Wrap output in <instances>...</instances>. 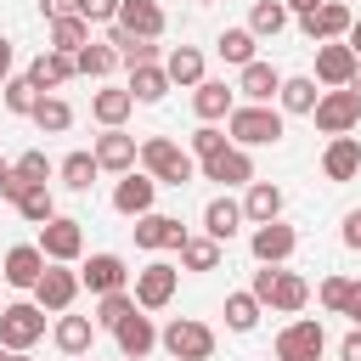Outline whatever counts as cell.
<instances>
[{"mask_svg": "<svg viewBox=\"0 0 361 361\" xmlns=\"http://www.w3.org/2000/svg\"><path fill=\"white\" fill-rule=\"evenodd\" d=\"M141 169H147L152 180H164V186H186V180L197 175L192 152H180L169 135H152V141H141Z\"/></svg>", "mask_w": 361, "mask_h": 361, "instance_id": "obj_1", "label": "cell"}, {"mask_svg": "<svg viewBox=\"0 0 361 361\" xmlns=\"http://www.w3.org/2000/svg\"><path fill=\"white\" fill-rule=\"evenodd\" d=\"M259 305H271V310H305V299H310V288H305V276L299 271H276V265H265V271H254V288H248Z\"/></svg>", "mask_w": 361, "mask_h": 361, "instance_id": "obj_2", "label": "cell"}, {"mask_svg": "<svg viewBox=\"0 0 361 361\" xmlns=\"http://www.w3.org/2000/svg\"><path fill=\"white\" fill-rule=\"evenodd\" d=\"M226 130H231V141H237V147H271V141H282V113H276V107L248 102V107H231Z\"/></svg>", "mask_w": 361, "mask_h": 361, "instance_id": "obj_3", "label": "cell"}, {"mask_svg": "<svg viewBox=\"0 0 361 361\" xmlns=\"http://www.w3.org/2000/svg\"><path fill=\"white\" fill-rule=\"evenodd\" d=\"M158 344H164L175 361H209V355H214V333H209L203 322H192V316H175V322L158 333Z\"/></svg>", "mask_w": 361, "mask_h": 361, "instance_id": "obj_4", "label": "cell"}, {"mask_svg": "<svg viewBox=\"0 0 361 361\" xmlns=\"http://www.w3.org/2000/svg\"><path fill=\"white\" fill-rule=\"evenodd\" d=\"M310 118H316L322 135H350V130L361 124V96H355V90H327Z\"/></svg>", "mask_w": 361, "mask_h": 361, "instance_id": "obj_5", "label": "cell"}, {"mask_svg": "<svg viewBox=\"0 0 361 361\" xmlns=\"http://www.w3.org/2000/svg\"><path fill=\"white\" fill-rule=\"evenodd\" d=\"M39 254H45L51 265L79 259V254H85V231H79V220H68V214L45 220V226H39Z\"/></svg>", "mask_w": 361, "mask_h": 361, "instance_id": "obj_6", "label": "cell"}, {"mask_svg": "<svg viewBox=\"0 0 361 361\" xmlns=\"http://www.w3.org/2000/svg\"><path fill=\"white\" fill-rule=\"evenodd\" d=\"M39 333H45L39 305H6L0 310V344L6 350H28V344H39Z\"/></svg>", "mask_w": 361, "mask_h": 361, "instance_id": "obj_7", "label": "cell"}, {"mask_svg": "<svg viewBox=\"0 0 361 361\" xmlns=\"http://www.w3.org/2000/svg\"><path fill=\"white\" fill-rule=\"evenodd\" d=\"M322 344H327L322 322H288L276 333V361H322Z\"/></svg>", "mask_w": 361, "mask_h": 361, "instance_id": "obj_8", "label": "cell"}, {"mask_svg": "<svg viewBox=\"0 0 361 361\" xmlns=\"http://www.w3.org/2000/svg\"><path fill=\"white\" fill-rule=\"evenodd\" d=\"M350 23H355V17H350V6H338V0H322L316 11H305V17H299V28H305V39H310V45L344 39V34H350Z\"/></svg>", "mask_w": 361, "mask_h": 361, "instance_id": "obj_9", "label": "cell"}, {"mask_svg": "<svg viewBox=\"0 0 361 361\" xmlns=\"http://www.w3.org/2000/svg\"><path fill=\"white\" fill-rule=\"evenodd\" d=\"M355 68H361V56H355L344 39H327V45H316V79H322V85H333V90H350Z\"/></svg>", "mask_w": 361, "mask_h": 361, "instance_id": "obj_10", "label": "cell"}, {"mask_svg": "<svg viewBox=\"0 0 361 361\" xmlns=\"http://www.w3.org/2000/svg\"><path fill=\"white\" fill-rule=\"evenodd\" d=\"M175 282H180V271L164 265V259H152L147 271H135V305L141 310H164L175 299Z\"/></svg>", "mask_w": 361, "mask_h": 361, "instance_id": "obj_11", "label": "cell"}, {"mask_svg": "<svg viewBox=\"0 0 361 361\" xmlns=\"http://www.w3.org/2000/svg\"><path fill=\"white\" fill-rule=\"evenodd\" d=\"M73 293H79V271H68V265H45V276L34 282V305L39 310H68Z\"/></svg>", "mask_w": 361, "mask_h": 361, "instance_id": "obj_12", "label": "cell"}, {"mask_svg": "<svg viewBox=\"0 0 361 361\" xmlns=\"http://www.w3.org/2000/svg\"><path fill=\"white\" fill-rule=\"evenodd\" d=\"M248 248H254V259H259V265H282V259H288V254L299 248V237H293V226L271 220V226H254Z\"/></svg>", "mask_w": 361, "mask_h": 361, "instance_id": "obj_13", "label": "cell"}, {"mask_svg": "<svg viewBox=\"0 0 361 361\" xmlns=\"http://www.w3.org/2000/svg\"><path fill=\"white\" fill-rule=\"evenodd\" d=\"M45 254H39V243H17L11 254H6V265H0V276L11 282V288H34L39 276H45Z\"/></svg>", "mask_w": 361, "mask_h": 361, "instance_id": "obj_14", "label": "cell"}, {"mask_svg": "<svg viewBox=\"0 0 361 361\" xmlns=\"http://www.w3.org/2000/svg\"><path fill=\"white\" fill-rule=\"evenodd\" d=\"M124 34H135V39H158L164 34V11H158V0H118V17H113Z\"/></svg>", "mask_w": 361, "mask_h": 361, "instance_id": "obj_15", "label": "cell"}, {"mask_svg": "<svg viewBox=\"0 0 361 361\" xmlns=\"http://www.w3.org/2000/svg\"><path fill=\"white\" fill-rule=\"evenodd\" d=\"M73 73H79V62H73V56H62V51H39V56L28 62V85H34L39 96H45V90H56V85H68Z\"/></svg>", "mask_w": 361, "mask_h": 361, "instance_id": "obj_16", "label": "cell"}, {"mask_svg": "<svg viewBox=\"0 0 361 361\" xmlns=\"http://www.w3.org/2000/svg\"><path fill=\"white\" fill-rule=\"evenodd\" d=\"M322 175L327 180H355L361 175V141L355 135H333L327 152H322Z\"/></svg>", "mask_w": 361, "mask_h": 361, "instance_id": "obj_17", "label": "cell"}, {"mask_svg": "<svg viewBox=\"0 0 361 361\" xmlns=\"http://www.w3.org/2000/svg\"><path fill=\"white\" fill-rule=\"evenodd\" d=\"M152 192H158V180H152V175H135V169H130V175H124V180L113 186V209H118V214H135V220H141V214H152Z\"/></svg>", "mask_w": 361, "mask_h": 361, "instance_id": "obj_18", "label": "cell"}, {"mask_svg": "<svg viewBox=\"0 0 361 361\" xmlns=\"http://www.w3.org/2000/svg\"><path fill=\"white\" fill-rule=\"evenodd\" d=\"M186 243V226L175 214H141L135 220V248H180Z\"/></svg>", "mask_w": 361, "mask_h": 361, "instance_id": "obj_19", "label": "cell"}, {"mask_svg": "<svg viewBox=\"0 0 361 361\" xmlns=\"http://www.w3.org/2000/svg\"><path fill=\"white\" fill-rule=\"evenodd\" d=\"M124 259L118 254H90L85 259V271H79V282L90 288V293H124Z\"/></svg>", "mask_w": 361, "mask_h": 361, "instance_id": "obj_20", "label": "cell"}, {"mask_svg": "<svg viewBox=\"0 0 361 361\" xmlns=\"http://www.w3.org/2000/svg\"><path fill=\"white\" fill-rule=\"evenodd\" d=\"M135 135H124V130H107V135H96V164L102 169H113V175H130L135 169Z\"/></svg>", "mask_w": 361, "mask_h": 361, "instance_id": "obj_21", "label": "cell"}, {"mask_svg": "<svg viewBox=\"0 0 361 361\" xmlns=\"http://www.w3.org/2000/svg\"><path fill=\"white\" fill-rule=\"evenodd\" d=\"M203 180H220V186H243V180H254V158H248L243 147H226L220 158H209V164H203Z\"/></svg>", "mask_w": 361, "mask_h": 361, "instance_id": "obj_22", "label": "cell"}, {"mask_svg": "<svg viewBox=\"0 0 361 361\" xmlns=\"http://www.w3.org/2000/svg\"><path fill=\"white\" fill-rule=\"evenodd\" d=\"M237 90H243L248 102L271 107V96H282V73H276L271 62H248V68H243V79H237Z\"/></svg>", "mask_w": 361, "mask_h": 361, "instance_id": "obj_23", "label": "cell"}, {"mask_svg": "<svg viewBox=\"0 0 361 361\" xmlns=\"http://www.w3.org/2000/svg\"><path fill=\"white\" fill-rule=\"evenodd\" d=\"M192 107H197V118H203V124L231 118V85H226V79H203V85L192 90Z\"/></svg>", "mask_w": 361, "mask_h": 361, "instance_id": "obj_24", "label": "cell"}, {"mask_svg": "<svg viewBox=\"0 0 361 361\" xmlns=\"http://www.w3.org/2000/svg\"><path fill=\"white\" fill-rule=\"evenodd\" d=\"M243 220H248V214H243V203H231V197H214V203L203 209V231H209L214 243H231Z\"/></svg>", "mask_w": 361, "mask_h": 361, "instance_id": "obj_25", "label": "cell"}, {"mask_svg": "<svg viewBox=\"0 0 361 361\" xmlns=\"http://www.w3.org/2000/svg\"><path fill=\"white\" fill-rule=\"evenodd\" d=\"M113 338H118L124 361H147V355H152V344H158V333H152V322H147V316H130Z\"/></svg>", "mask_w": 361, "mask_h": 361, "instance_id": "obj_26", "label": "cell"}, {"mask_svg": "<svg viewBox=\"0 0 361 361\" xmlns=\"http://www.w3.org/2000/svg\"><path fill=\"white\" fill-rule=\"evenodd\" d=\"M85 45H90V23H85V17H56V23H51V51L79 56Z\"/></svg>", "mask_w": 361, "mask_h": 361, "instance_id": "obj_27", "label": "cell"}, {"mask_svg": "<svg viewBox=\"0 0 361 361\" xmlns=\"http://www.w3.org/2000/svg\"><path fill=\"white\" fill-rule=\"evenodd\" d=\"M243 214H248V220H259V226H271V220L282 214V192H276L271 180H254V186H248V197H243Z\"/></svg>", "mask_w": 361, "mask_h": 361, "instance_id": "obj_28", "label": "cell"}, {"mask_svg": "<svg viewBox=\"0 0 361 361\" xmlns=\"http://www.w3.org/2000/svg\"><path fill=\"white\" fill-rule=\"evenodd\" d=\"M107 45L118 51V62H124L130 73H135V68H152V56H158V51H152V39H135V34H124L118 23H113V39H107Z\"/></svg>", "mask_w": 361, "mask_h": 361, "instance_id": "obj_29", "label": "cell"}, {"mask_svg": "<svg viewBox=\"0 0 361 361\" xmlns=\"http://www.w3.org/2000/svg\"><path fill=\"white\" fill-rule=\"evenodd\" d=\"M130 107H135V96H130V90H96V102H90L96 124H107V130H118V124L130 118Z\"/></svg>", "mask_w": 361, "mask_h": 361, "instance_id": "obj_30", "label": "cell"}, {"mask_svg": "<svg viewBox=\"0 0 361 361\" xmlns=\"http://www.w3.org/2000/svg\"><path fill=\"white\" fill-rule=\"evenodd\" d=\"M164 73H169V85H203V51H192V45L169 51Z\"/></svg>", "mask_w": 361, "mask_h": 361, "instance_id": "obj_31", "label": "cell"}, {"mask_svg": "<svg viewBox=\"0 0 361 361\" xmlns=\"http://www.w3.org/2000/svg\"><path fill=\"white\" fill-rule=\"evenodd\" d=\"M288 28V6L282 0H254V11H248V34L259 39V34H282Z\"/></svg>", "mask_w": 361, "mask_h": 361, "instance_id": "obj_32", "label": "cell"}, {"mask_svg": "<svg viewBox=\"0 0 361 361\" xmlns=\"http://www.w3.org/2000/svg\"><path fill=\"white\" fill-rule=\"evenodd\" d=\"M56 350L62 355H85L90 350V316H62L56 322Z\"/></svg>", "mask_w": 361, "mask_h": 361, "instance_id": "obj_33", "label": "cell"}, {"mask_svg": "<svg viewBox=\"0 0 361 361\" xmlns=\"http://www.w3.org/2000/svg\"><path fill=\"white\" fill-rule=\"evenodd\" d=\"M214 51H220L231 68H248V62H254V34H248V28H226V34L214 39Z\"/></svg>", "mask_w": 361, "mask_h": 361, "instance_id": "obj_34", "label": "cell"}, {"mask_svg": "<svg viewBox=\"0 0 361 361\" xmlns=\"http://www.w3.org/2000/svg\"><path fill=\"white\" fill-rule=\"evenodd\" d=\"M164 90H169V73H164L158 62L130 73V96H135V102H164Z\"/></svg>", "mask_w": 361, "mask_h": 361, "instance_id": "obj_35", "label": "cell"}, {"mask_svg": "<svg viewBox=\"0 0 361 361\" xmlns=\"http://www.w3.org/2000/svg\"><path fill=\"white\" fill-rule=\"evenodd\" d=\"M316 102H322V90H316V79H282V107L288 113H316Z\"/></svg>", "mask_w": 361, "mask_h": 361, "instance_id": "obj_36", "label": "cell"}, {"mask_svg": "<svg viewBox=\"0 0 361 361\" xmlns=\"http://www.w3.org/2000/svg\"><path fill=\"white\" fill-rule=\"evenodd\" d=\"M34 124H39L45 135H62V130L73 124V107H68L62 96H39V107H34Z\"/></svg>", "mask_w": 361, "mask_h": 361, "instance_id": "obj_37", "label": "cell"}, {"mask_svg": "<svg viewBox=\"0 0 361 361\" xmlns=\"http://www.w3.org/2000/svg\"><path fill=\"white\" fill-rule=\"evenodd\" d=\"M180 265L186 271H214L220 265V243L214 237H186L180 243Z\"/></svg>", "mask_w": 361, "mask_h": 361, "instance_id": "obj_38", "label": "cell"}, {"mask_svg": "<svg viewBox=\"0 0 361 361\" xmlns=\"http://www.w3.org/2000/svg\"><path fill=\"white\" fill-rule=\"evenodd\" d=\"M130 316H135V293H102V305H96V322H102L107 333H118Z\"/></svg>", "mask_w": 361, "mask_h": 361, "instance_id": "obj_39", "label": "cell"}, {"mask_svg": "<svg viewBox=\"0 0 361 361\" xmlns=\"http://www.w3.org/2000/svg\"><path fill=\"white\" fill-rule=\"evenodd\" d=\"M96 169H102V164H96V152H68V158H62V180H68L73 192H90Z\"/></svg>", "mask_w": 361, "mask_h": 361, "instance_id": "obj_40", "label": "cell"}, {"mask_svg": "<svg viewBox=\"0 0 361 361\" xmlns=\"http://www.w3.org/2000/svg\"><path fill=\"white\" fill-rule=\"evenodd\" d=\"M254 322H259V299L254 293H231L226 299V327L231 333H254Z\"/></svg>", "mask_w": 361, "mask_h": 361, "instance_id": "obj_41", "label": "cell"}, {"mask_svg": "<svg viewBox=\"0 0 361 361\" xmlns=\"http://www.w3.org/2000/svg\"><path fill=\"white\" fill-rule=\"evenodd\" d=\"M73 62H79V73L102 79V73H113V68H118V51H113V45H96V39H90V45H85V51H79Z\"/></svg>", "mask_w": 361, "mask_h": 361, "instance_id": "obj_42", "label": "cell"}, {"mask_svg": "<svg viewBox=\"0 0 361 361\" xmlns=\"http://www.w3.org/2000/svg\"><path fill=\"white\" fill-rule=\"evenodd\" d=\"M17 214H23V220H34V226H45V220H56V203H51V192H45V186H28V192L17 197Z\"/></svg>", "mask_w": 361, "mask_h": 361, "instance_id": "obj_43", "label": "cell"}, {"mask_svg": "<svg viewBox=\"0 0 361 361\" xmlns=\"http://www.w3.org/2000/svg\"><path fill=\"white\" fill-rule=\"evenodd\" d=\"M0 90H6V113H28V118H34V107H39V90L28 85V73H23V79H6Z\"/></svg>", "mask_w": 361, "mask_h": 361, "instance_id": "obj_44", "label": "cell"}, {"mask_svg": "<svg viewBox=\"0 0 361 361\" xmlns=\"http://www.w3.org/2000/svg\"><path fill=\"white\" fill-rule=\"evenodd\" d=\"M192 152L209 164V158H220L226 152V130H214V124H203V130H192Z\"/></svg>", "mask_w": 361, "mask_h": 361, "instance_id": "obj_45", "label": "cell"}, {"mask_svg": "<svg viewBox=\"0 0 361 361\" xmlns=\"http://www.w3.org/2000/svg\"><path fill=\"white\" fill-rule=\"evenodd\" d=\"M11 169H17V175H23L28 186H45V180H51V158H45V152H23V158H17Z\"/></svg>", "mask_w": 361, "mask_h": 361, "instance_id": "obj_46", "label": "cell"}, {"mask_svg": "<svg viewBox=\"0 0 361 361\" xmlns=\"http://www.w3.org/2000/svg\"><path fill=\"white\" fill-rule=\"evenodd\" d=\"M322 305L344 316V305H350V282H344V276H327V282H322Z\"/></svg>", "mask_w": 361, "mask_h": 361, "instance_id": "obj_47", "label": "cell"}, {"mask_svg": "<svg viewBox=\"0 0 361 361\" xmlns=\"http://www.w3.org/2000/svg\"><path fill=\"white\" fill-rule=\"evenodd\" d=\"M79 17L85 23H113L118 17V0H79Z\"/></svg>", "mask_w": 361, "mask_h": 361, "instance_id": "obj_48", "label": "cell"}, {"mask_svg": "<svg viewBox=\"0 0 361 361\" xmlns=\"http://www.w3.org/2000/svg\"><path fill=\"white\" fill-rule=\"evenodd\" d=\"M39 11L56 23V17H79V0H39Z\"/></svg>", "mask_w": 361, "mask_h": 361, "instance_id": "obj_49", "label": "cell"}, {"mask_svg": "<svg viewBox=\"0 0 361 361\" xmlns=\"http://www.w3.org/2000/svg\"><path fill=\"white\" fill-rule=\"evenodd\" d=\"M23 192H28V180H23V175H17V169H11V175H6V180H0V197H11V203H17V197H23Z\"/></svg>", "mask_w": 361, "mask_h": 361, "instance_id": "obj_50", "label": "cell"}, {"mask_svg": "<svg viewBox=\"0 0 361 361\" xmlns=\"http://www.w3.org/2000/svg\"><path fill=\"white\" fill-rule=\"evenodd\" d=\"M338 361H361V327H355V333H344V344H338Z\"/></svg>", "mask_w": 361, "mask_h": 361, "instance_id": "obj_51", "label": "cell"}, {"mask_svg": "<svg viewBox=\"0 0 361 361\" xmlns=\"http://www.w3.org/2000/svg\"><path fill=\"white\" fill-rule=\"evenodd\" d=\"M344 243H350V248H361V209H355V214H344Z\"/></svg>", "mask_w": 361, "mask_h": 361, "instance_id": "obj_52", "label": "cell"}, {"mask_svg": "<svg viewBox=\"0 0 361 361\" xmlns=\"http://www.w3.org/2000/svg\"><path fill=\"white\" fill-rule=\"evenodd\" d=\"M344 316L361 327V282H350V305H344Z\"/></svg>", "mask_w": 361, "mask_h": 361, "instance_id": "obj_53", "label": "cell"}, {"mask_svg": "<svg viewBox=\"0 0 361 361\" xmlns=\"http://www.w3.org/2000/svg\"><path fill=\"white\" fill-rule=\"evenodd\" d=\"M11 79V39H0V85Z\"/></svg>", "mask_w": 361, "mask_h": 361, "instance_id": "obj_54", "label": "cell"}, {"mask_svg": "<svg viewBox=\"0 0 361 361\" xmlns=\"http://www.w3.org/2000/svg\"><path fill=\"white\" fill-rule=\"evenodd\" d=\"M344 45H350V51H355V56H361V17H355V23H350V34H344Z\"/></svg>", "mask_w": 361, "mask_h": 361, "instance_id": "obj_55", "label": "cell"}, {"mask_svg": "<svg viewBox=\"0 0 361 361\" xmlns=\"http://www.w3.org/2000/svg\"><path fill=\"white\" fill-rule=\"evenodd\" d=\"M282 6H288V11H299V17H305V11H316V6H322V0H282Z\"/></svg>", "mask_w": 361, "mask_h": 361, "instance_id": "obj_56", "label": "cell"}, {"mask_svg": "<svg viewBox=\"0 0 361 361\" xmlns=\"http://www.w3.org/2000/svg\"><path fill=\"white\" fill-rule=\"evenodd\" d=\"M6 361H34V355H28V350H11V355H6Z\"/></svg>", "mask_w": 361, "mask_h": 361, "instance_id": "obj_57", "label": "cell"}, {"mask_svg": "<svg viewBox=\"0 0 361 361\" xmlns=\"http://www.w3.org/2000/svg\"><path fill=\"white\" fill-rule=\"evenodd\" d=\"M350 90H355V96H361V68H355V79H350Z\"/></svg>", "mask_w": 361, "mask_h": 361, "instance_id": "obj_58", "label": "cell"}, {"mask_svg": "<svg viewBox=\"0 0 361 361\" xmlns=\"http://www.w3.org/2000/svg\"><path fill=\"white\" fill-rule=\"evenodd\" d=\"M6 175H11V164H6V158H0V180H6Z\"/></svg>", "mask_w": 361, "mask_h": 361, "instance_id": "obj_59", "label": "cell"}, {"mask_svg": "<svg viewBox=\"0 0 361 361\" xmlns=\"http://www.w3.org/2000/svg\"><path fill=\"white\" fill-rule=\"evenodd\" d=\"M6 355H11V350H6V344H0V361H6Z\"/></svg>", "mask_w": 361, "mask_h": 361, "instance_id": "obj_60", "label": "cell"}, {"mask_svg": "<svg viewBox=\"0 0 361 361\" xmlns=\"http://www.w3.org/2000/svg\"><path fill=\"white\" fill-rule=\"evenodd\" d=\"M0 282H6V276H0Z\"/></svg>", "mask_w": 361, "mask_h": 361, "instance_id": "obj_61", "label": "cell"}]
</instances>
